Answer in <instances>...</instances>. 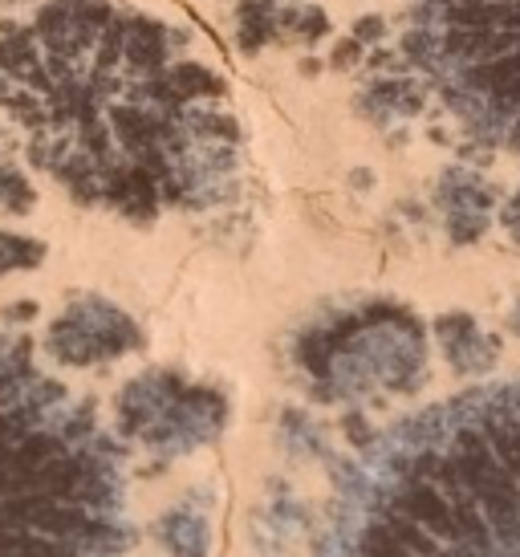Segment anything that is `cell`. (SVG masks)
<instances>
[{
  "instance_id": "cell-1",
  "label": "cell",
  "mask_w": 520,
  "mask_h": 557,
  "mask_svg": "<svg viewBox=\"0 0 520 557\" xmlns=\"http://www.w3.org/2000/svg\"><path fill=\"white\" fill-rule=\"evenodd\" d=\"M187 33L114 0H46L0 25V110L70 200L154 224L236 196L245 159L228 82Z\"/></svg>"
},
{
  "instance_id": "cell-2",
  "label": "cell",
  "mask_w": 520,
  "mask_h": 557,
  "mask_svg": "<svg viewBox=\"0 0 520 557\" xmlns=\"http://www.w3.org/2000/svg\"><path fill=\"white\" fill-rule=\"evenodd\" d=\"M318 557H520V383L370 435L337 480Z\"/></svg>"
},
{
  "instance_id": "cell-3",
  "label": "cell",
  "mask_w": 520,
  "mask_h": 557,
  "mask_svg": "<svg viewBox=\"0 0 520 557\" xmlns=\"http://www.w3.org/2000/svg\"><path fill=\"white\" fill-rule=\"evenodd\" d=\"M131 537L119 440L0 334V557H126Z\"/></svg>"
},
{
  "instance_id": "cell-4",
  "label": "cell",
  "mask_w": 520,
  "mask_h": 557,
  "mask_svg": "<svg viewBox=\"0 0 520 557\" xmlns=\"http://www.w3.org/2000/svg\"><path fill=\"white\" fill-rule=\"evenodd\" d=\"M403 49L475 139L520 159V0H407Z\"/></svg>"
},
{
  "instance_id": "cell-5",
  "label": "cell",
  "mask_w": 520,
  "mask_h": 557,
  "mask_svg": "<svg viewBox=\"0 0 520 557\" xmlns=\"http://www.w3.org/2000/svg\"><path fill=\"white\" fill-rule=\"evenodd\" d=\"M293 362L313 399L362 407L428 383V334L407 306L362 301L313 318L293 342Z\"/></svg>"
},
{
  "instance_id": "cell-6",
  "label": "cell",
  "mask_w": 520,
  "mask_h": 557,
  "mask_svg": "<svg viewBox=\"0 0 520 557\" xmlns=\"http://www.w3.org/2000/svg\"><path fill=\"white\" fill-rule=\"evenodd\" d=\"M228 423V399L208 383L175 371L135 374L114 399V428L151 456L179 460L220 440Z\"/></svg>"
},
{
  "instance_id": "cell-7",
  "label": "cell",
  "mask_w": 520,
  "mask_h": 557,
  "mask_svg": "<svg viewBox=\"0 0 520 557\" xmlns=\"http://www.w3.org/2000/svg\"><path fill=\"white\" fill-rule=\"evenodd\" d=\"M138 342H143V330L135 318L98 294L74 297L46 330L49 358L62 367H74V371L119 362L131 350H138Z\"/></svg>"
},
{
  "instance_id": "cell-8",
  "label": "cell",
  "mask_w": 520,
  "mask_h": 557,
  "mask_svg": "<svg viewBox=\"0 0 520 557\" xmlns=\"http://www.w3.org/2000/svg\"><path fill=\"white\" fill-rule=\"evenodd\" d=\"M435 208L451 245H475L496 216V187L472 168H444L435 180Z\"/></svg>"
},
{
  "instance_id": "cell-9",
  "label": "cell",
  "mask_w": 520,
  "mask_h": 557,
  "mask_svg": "<svg viewBox=\"0 0 520 557\" xmlns=\"http://www.w3.org/2000/svg\"><path fill=\"white\" fill-rule=\"evenodd\" d=\"M414 65H383L374 78L358 90V114L374 126L411 123L419 110L428 107V86L411 74Z\"/></svg>"
},
{
  "instance_id": "cell-10",
  "label": "cell",
  "mask_w": 520,
  "mask_h": 557,
  "mask_svg": "<svg viewBox=\"0 0 520 557\" xmlns=\"http://www.w3.org/2000/svg\"><path fill=\"white\" fill-rule=\"evenodd\" d=\"M435 338H439L447 367L463 374V379H480V374H488L500 362V342L492 338L472 313L451 310L444 318H435Z\"/></svg>"
},
{
  "instance_id": "cell-11",
  "label": "cell",
  "mask_w": 520,
  "mask_h": 557,
  "mask_svg": "<svg viewBox=\"0 0 520 557\" xmlns=\"http://www.w3.org/2000/svg\"><path fill=\"white\" fill-rule=\"evenodd\" d=\"M154 542L171 557H208L212 549V521L196 505H175L154 521Z\"/></svg>"
},
{
  "instance_id": "cell-12",
  "label": "cell",
  "mask_w": 520,
  "mask_h": 557,
  "mask_svg": "<svg viewBox=\"0 0 520 557\" xmlns=\"http://www.w3.org/2000/svg\"><path fill=\"white\" fill-rule=\"evenodd\" d=\"M276 13H281V0H236V46L245 53H260L281 41Z\"/></svg>"
},
{
  "instance_id": "cell-13",
  "label": "cell",
  "mask_w": 520,
  "mask_h": 557,
  "mask_svg": "<svg viewBox=\"0 0 520 557\" xmlns=\"http://www.w3.org/2000/svg\"><path fill=\"white\" fill-rule=\"evenodd\" d=\"M276 33H281L285 41L318 46L325 33H330V16H325V9L322 4H313V0H281Z\"/></svg>"
},
{
  "instance_id": "cell-14",
  "label": "cell",
  "mask_w": 520,
  "mask_h": 557,
  "mask_svg": "<svg viewBox=\"0 0 520 557\" xmlns=\"http://www.w3.org/2000/svg\"><path fill=\"white\" fill-rule=\"evenodd\" d=\"M37 203V187L29 184V175L16 168V159L0 156V212H13V216H25Z\"/></svg>"
},
{
  "instance_id": "cell-15",
  "label": "cell",
  "mask_w": 520,
  "mask_h": 557,
  "mask_svg": "<svg viewBox=\"0 0 520 557\" xmlns=\"http://www.w3.org/2000/svg\"><path fill=\"white\" fill-rule=\"evenodd\" d=\"M49 248L33 236H16V233H0V277L9 273H29L46 261Z\"/></svg>"
},
{
  "instance_id": "cell-16",
  "label": "cell",
  "mask_w": 520,
  "mask_h": 557,
  "mask_svg": "<svg viewBox=\"0 0 520 557\" xmlns=\"http://www.w3.org/2000/svg\"><path fill=\"white\" fill-rule=\"evenodd\" d=\"M362 53H370L367 46H362V41H358V37H346V41H337L334 46V70H354V65L362 62Z\"/></svg>"
},
{
  "instance_id": "cell-17",
  "label": "cell",
  "mask_w": 520,
  "mask_h": 557,
  "mask_svg": "<svg viewBox=\"0 0 520 557\" xmlns=\"http://www.w3.org/2000/svg\"><path fill=\"white\" fill-rule=\"evenodd\" d=\"M350 37H358V41L370 49L374 41H383V37H386V21H383V16H362V21L354 25Z\"/></svg>"
},
{
  "instance_id": "cell-18",
  "label": "cell",
  "mask_w": 520,
  "mask_h": 557,
  "mask_svg": "<svg viewBox=\"0 0 520 557\" xmlns=\"http://www.w3.org/2000/svg\"><path fill=\"white\" fill-rule=\"evenodd\" d=\"M500 224H505V233L520 245V187L505 200V208H500Z\"/></svg>"
},
{
  "instance_id": "cell-19",
  "label": "cell",
  "mask_w": 520,
  "mask_h": 557,
  "mask_svg": "<svg viewBox=\"0 0 520 557\" xmlns=\"http://www.w3.org/2000/svg\"><path fill=\"white\" fill-rule=\"evenodd\" d=\"M508 325H512V334L520 338V301H517V310H512V318H508Z\"/></svg>"
}]
</instances>
